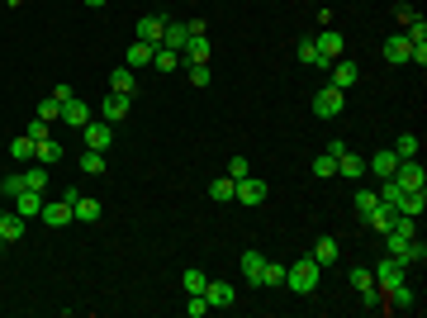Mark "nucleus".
I'll return each mask as SVG.
<instances>
[{
	"label": "nucleus",
	"mask_w": 427,
	"mask_h": 318,
	"mask_svg": "<svg viewBox=\"0 0 427 318\" xmlns=\"http://www.w3.org/2000/svg\"><path fill=\"white\" fill-rule=\"evenodd\" d=\"M318 261L314 256H304V261H295V266H285V285L295 290V295H314L318 290Z\"/></svg>",
	"instance_id": "obj_1"
},
{
	"label": "nucleus",
	"mask_w": 427,
	"mask_h": 318,
	"mask_svg": "<svg viewBox=\"0 0 427 318\" xmlns=\"http://www.w3.org/2000/svg\"><path fill=\"white\" fill-rule=\"evenodd\" d=\"M370 280H375L380 290H394L399 280H409V266H404L399 256H389V252H385V261H380V266H370Z\"/></svg>",
	"instance_id": "obj_2"
},
{
	"label": "nucleus",
	"mask_w": 427,
	"mask_h": 318,
	"mask_svg": "<svg viewBox=\"0 0 427 318\" xmlns=\"http://www.w3.org/2000/svg\"><path fill=\"white\" fill-rule=\"evenodd\" d=\"M347 110V91H337V86H323L314 96V114L318 119H337V114Z\"/></svg>",
	"instance_id": "obj_3"
},
{
	"label": "nucleus",
	"mask_w": 427,
	"mask_h": 318,
	"mask_svg": "<svg viewBox=\"0 0 427 318\" xmlns=\"http://www.w3.org/2000/svg\"><path fill=\"white\" fill-rule=\"evenodd\" d=\"M394 181L404 186V191H423V186H427L423 161H418V157H399V166H394Z\"/></svg>",
	"instance_id": "obj_4"
},
{
	"label": "nucleus",
	"mask_w": 427,
	"mask_h": 318,
	"mask_svg": "<svg viewBox=\"0 0 427 318\" xmlns=\"http://www.w3.org/2000/svg\"><path fill=\"white\" fill-rule=\"evenodd\" d=\"M62 200L72 205V219H76V223H95V219H100V200H91V195H76V191H67Z\"/></svg>",
	"instance_id": "obj_5"
},
{
	"label": "nucleus",
	"mask_w": 427,
	"mask_h": 318,
	"mask_svg": "<svg viewBox=\"0 0 427 318\" xmlns=\"http://www.w3.org/2000/svg\"><path fill=\"white\" fill-rule=\"evenodd\" d=\"M81 133H86V147H95V152H105V147L114 143V124L110 119H91Z\"/></svg>",
	"instance_id": "obj_6"
},
{
	"label": "nucleus",
	"mask_w": 427,
	"mask_h": 318,
	"mask_svg": "<svg viewBox=\"0 0 427 318\" xmlns=\"http://www.w3.org/2000/svg\"><path fill=\"white\" fill-rule=\"evenodd\" d=\"M233 200H242V205H266V181H256V176H242L237 181V191H233Z\"/></svg>",
	"instance_id": "obj_7"
},
{
	"label": "nucleus",
	"mask_w": 427,
	"mask_h": 318,
	"mask_svg": "<svg viewBox=\"0 0 427 318\" xmlns=\"http://www.w3.org/2000/svg\"><path fill=\"white\" fill-rule=\"evenodd\" d=\"M328 72H332V86H337V91H351V86L361 81V67L351 62V57H337V62H332Z\"/></svg>",
	"instance_id": "obj_8"
},
{
	"label": "nucleus",
	"mask_w": 427,
	"mask_h": 318,
	"mask_svg": "<svg viewBox=\"0 0 427 318\" xmlns=\"http://www.w3.org/2000/svg\"><path fill=\"white\" fill-rule=\"evenodd\" d=\"M128 110H133V96H119V91H110V96H105V105H100V119L119 124V119H128Z\"/></svg>",
	"instance_id": "obj_9"
},
{
	"label": "nucleus",
	"mask_w": 427,
	"mask_h": 318,
	"mask_svg": "<svg viewBox=\"0 0 427 318\" xmlns=\"http://www.w3.org/2000/svg\"><path fill=\"white\" fill-rule=\"evenodd\" d=\"M161 33H166V15H142L138 19V38H142V43L161 48Z\"/></svg>",
	"instance_id": "obj_10"
},
{
	"label": "nucleus",
	"mask_w": 427,
	"mask_h": 318,
	"mask_svg": "<svg viewBox=\"0 0 427 318\" xmlns=\"http://www.w3.org/2000/svg\"><path fill=\"white\" fill-rule=\"evenodd\" d=\"M24 233H29V219H24V214H15V209H5V214H0V238H5V242H19Z\"/></svg>",
	"instance_id": "obj_11"
},
{
	"label": "nucleus",
	"mask_w": 427,
	"mask_h": 318,
	"mask_svg": "<svg viewBox=\"0 0 427 318\" xmlns=\"http://www.w3.org/2000/svg\"><path fill=\"white\" fill-rule=\"evenodd\" d=\"M15 214H24V219H38V214H43V191H29V186H24V191L15 195Z\"/></svg>",
	"instance_id": "obj_12"
},
{
	"label": "nucleus",
	"mask_w": 427,
	"mask_h": 318,
	"mask_svg": "<svg viewBox=\"0 0 427 318\" xmlns=\"http://www.w3.org/2000/svg\"><path fill=\"white\" fill-rule=\"evenodd\" d=\"M337 176H347V181H361V176H365V157H361V152H347V147H342V152H337Z\"/></svg>",
	"instance_id": "obj_13"
},
{
	"label": "nucleus",
	"mask_w": 427,
	"mask_h": 318,
	"mask_svg": "<svg viewBox=\"0 0 427 318\" xmlns=\"http://www.w3.org/2000/svg\"><path fill=\"white\" fill-rule=\"evenodd\" d=\"M152 43H142V38H133L128 43V52H124V67H133V72H142V67H152Z\"/></svg>",
	"instance_id": "obj_14"
},
{
	"label": "nucleus",
	"mask_w": 427,
	"mask_h": 318,
	"mask_svg": "<svg viewBox=\"0 0 427 318\" xmlns=\"http://www.w3.org/2000/svg\"><path fill=\"white\" fill-rule=\"evenodd\" d=\"M205 300H209V309H228V304L237 300V290L228 285V280H209V285H205Z\"/></svg>",
	"instance_id": "obj_15"
},
{
	"label": "nucleus",
	"mask_w": 427,
	"mask_h": 318,
	"mask_svg": "<svg viewBox=\"0 0 427 318\" xmlns=\"http://www.w3.org/2000/svg\"><path fill=\"white\" fill-rule=\"evenodd\" d=\"M38 219H43L47 228H67V223H72V205H67V200H52V205H47L43 200V214H38Z\"/></svg>",
	"instance_id": "obj_16"
},
{
	"label": "nucleus",
	"mask_w": 427,
	"mask_h": 318,
	"mask_svg": "<svg viewBox=\"0 0 427 318\" xmlns=\"http://www.w3.org/2000/svg\"><path fill=\"white\" fill-rule=\"evenodd\" d=\"M190 43V29L181 24V19H166V33H161V48H171V52H181Z\"/></svg>",
	"instance_id": "obj_17"
},
{
	"label": "nucleus",
	"mask_w": 427,
	"mask_h": 318,
	"mask_svg": "<svg viewBox=\"0 0 427 318\" xmlns=\"http://www.w3.org/2000/svg\"><path fill=\"white\" fill-rule=\"evenodd\" d=\"M314 43H318V52H323L328 62H337V57H342V33L332 29V24H328V29H323V33H318Z\"/></svg>",
	"instance_id": "obj_18"
},
{
	"label": "nucleus",
	"mask_w": 427,
	"mask_h": 318,
	"mask_svg": "<svg viewBox=\"0 0 427 318\" xmlns=\"http://www.w3.org/2000/svg\"><path fill=\"white\" fill-rule=\"evenodd\" d=\"M394 214H399V209H389L385 200H380V205L370 209V214H365V223H370V228H375L380 238H385V233H389V223H394Z\"/></svg>",
	"instance_id": "obj_19"
},
{
	"label": "nucleus",
	"mask_w": 427,
	"mask_h": 318,
	"mask_svg": "<svg viewBox=\"0 0 427 318\" xmlns=\"http://www.w3.org/2000/svg\"><path fill=\"white\" fill-rule=\"evenodd\" d=\"M237 266H242V276H247V285H261V271H266V256L261 252H242Z\"/></svg>",
	"instance_id": "obj_20"
},
{
	"label": "nucleus",
	"mask_w": 427,
	"mask_h": 318,
	"mask_svg": "<svg viewBox=\"0 0 427 318\" xmlns=\"http://www.w3.org/2000/svg\"><path fill=\"white\" fill-rule=\"evenodd\" d=\"M195 62H209V38H190L181 48V67H195Z\"/></svg>",
	"instance_id": "obj_21"
},
{
	"label": "nucleus",
	"mask_w": 427,
	"mask_h": 318,
	"mask_svg": "<svg viewBox=\"0 0 427 318\" xmlns=\"http://www.w3.org/2000/svg\"><path fill=\"white\" fill-rule=\"evenodd\" d=\"M394 166H399L394 152H375V157H365V171L380 176V181H385V176H394Z\"/></svg>",
	"instance_id": "obj_22"
},
{
	"label": "nucleus",
	"mask_w": 427,
	"mask_h": 318,
	"mask_svg": "<svg viewBox=\"0 0 427 318\" xmlns=\"http://www.w3.org/2000/svg\"><path fill=\"white\" fill-rule=\"evenodd\" d=\"M62 119H67L72 128H86V124H91V110H86V105L72 96V100H62Z\"/></svg>",
	"instance_id": "obj_23"
},
{
	"label": "nucleus",
	"mask_w": 427,
	"mask_h": 318,
	"mask_svg": "<svg viewBox=\"0 0 427 318\" xmlns=\"http://www.w3.org/2000/svg\"><path fill=\"white\" fill-rule=\"evenodd\" d=\"M385 62H409V38L404 33H389L385 38Z\"/></svg>",
	"instance_id": "obj_24"
},
{
	"label": "nucleus",
	"mask_w": 427,
	"mask_h": 318,
	"mask_svg": "<svg viewBox=\"0 0 427 318\" xmlns=\"http://www.w3.org/2000/svg\"><path fill=\"white\" fill-rule=\"evenodd\" d=\"M337 256H342V247H337V238H318V242H314V261H318V266H332Z\"/></svg>",
	"instance_id": "obj_25"
},
{
	"label": "nucleus",
	"mask_w": 427,
	"mask_h": 318,
	"mask_svg": "<svg viewBox=\"0 0 427 318\" xmlns=\"http://www.w3.org/2000/svg\"><path fill=\"white\" fill-rule=\"evenodd\" d=\"M110 91H119V96H133V91H138V72H133V67H119Z\"/></svg>",
	"instance_id": "obj_26"
},
{
	"label": "nucleus",
	"mask_w": 427,
	"mask_h": 318,
	"mask_svg": "<svg viewBox=\"0 0 427 318\" xmlns=\"http://www.w3.org/2000/svg\"><path fill=\"white\" fill-rule=\"evenodd\" d=\"M233 191H237L233 176H219V181H209V200H219V205H228V200H233Z\"/></svg>",
	"instance_id": "obj_27"
},
{
	"label": "nucleus",
	"mask_w": 427,
	"mask_h": 318,
	"mask_svg": "<svg viewBox=\"0 0 427 318\" xmlns=\"http://www.w3.org/2000/svg\"><path fill=\"white\" fill-rule=\"evenodd\" d=\"M62 152H67L62 143H52V138H43V143H38V152H33V161H43V166H52V161H62Z\"/></svg>",
	"instance_id": "obj_28"
},
{
	"label": "nucleus",
	"mask_w": 427,
	"mask_h": 318,
	"mask_svg": "<svg viewBox=\"0 0 427 318\" xmlns=\"http://www.w3.org/2000/svg\"><path fill=\"white\" fill-rule=\"evenodd\" d=\"M300 62H304V67H332L328 57L318 52V43H314V38H304V43H300Z\"/></svg>",
	"instance_id": "obj_29"
},
{
	"label": "nucleus",
	"mask_w": 427,
	"mask_h": 318,
	"mask_svg": "<svg viewBox=\"0 0 427 318\" xmlns=\"http://www.w3.org/2000/svg\"><path fill=\"white\" fill-rule=\"evenodd\" d=\"M181 285H186V295H205V285H209V276H205V271H195V266H190L186 276H181Z\"/></svg>",
	"instance_id": "obj_30"
},
{
	"label": "nucleus",
	"mask_w": 427,
	"mask_h": 318,
	"mask_svg": "<svg viewBox=\"0 0 427 318\" xmlns=\"http://www.w3.org/2000/svg\"><path fill=\"white\" fill-rule=\"evenodd\" d=\"M33 152H38V143H33L29 133H24V138H15V143H10V157H15V161H33Z\"/></svg>",
	"instance_id": "obj_31"
},
{
	"label": "nucleus",
	"mask_w": 427,
	"mask_h": 318,
	"mask_svg": "<svg viewBox=\"0 0 427 318\" xmlns=\"http://www.w3.org/2000/svg\"><path fill=\"white\" fill-rule=\"evenodd\" d=\"M76 166H81V171H86V176H100V171H105V157H100L95 147H86V152H81V161H76Z\"/></svg>",
	"instance_id": "obj_32"
},
{
	"label": "nucleus",
	"mask_w": 427,
	"mask_h": 318,
	"mask_svg": "<svg viewBox=\"0 0 427 318\" xmlns=\"http://www.w3.org/2000/svg\"><path fill=\"white\" fill-rule=\"evenodd\" d=\"M24 186H29V191H47V166L43 161H33L29 171H24Z\"/></svg>",
	"instance_id": "obj_33"
},
{
	"label": "nucleus",
	"mask_w": 427,
	"mask_h": 318,
	"mask_svg": "<svg viewBox=\"0 0 427 318\" xmlns=\"http://www.w3.org/2000/svg\"><path fill=\"white\" fill-rule=\"evenodd\" d=\"M399 261H404V266H423V261H427V247H423V238H413L409 247H404V256H399Z\"/></svg>",
	"instance_id": "obj_34"
},
{
	"label": "nucleus",
	"mask_w": 427,
	"mask_h": 318,
	"mask_svg": "<svg viewBox=\"0 0 427 318\" xmlns=\"http://www.w3.org/2000/svg\"><path fill=\"white\" fill-rule=\"evenodd\" d=\"M152 67H157V72H176V67H181V52L157 48V52H152Z\"/></svg>",
	"instance_id": "obj_35"
},
{
	"label": "nucleus",
	"mask_w": 427,
	"mask_h": 318,
	"mask_svg": "<svg viewBox=\"0 0 427 318\" xmlns=\"http://www.w3.org/2000/svg\"><path fill=\"white\" fill-rule=\"evenodd\" d=\"M314 176H323V181L337 176V157H332V152H318V157H314Z\"/></svg>",
	"instance_id": "obj_36"
},
{
	"label": "nucleus",
	"mask_w": 427,
	"mask_h": 318,
	"mask_svg": "<svg viewBox=\"0 0 427 318\" xmlns=\"http://www.w3.org/2000/svg\"><path fill=\"white\" fill-rule=\"evenodd\" d=\"M394 157H418V133H399Z\"/></svg>",
	"instance_id": "obj_37"
},
{
	"label": "nucleus",
	"mask_w": 427,
	"mask_h": 318,
	"mask_svg": "<svg viewBox=\"0 0 427 318\" xmlns=\"http://www.w3.org/2000/svg\"><path fill=\"white\" fill-rule=\"evenodd\" d=\"M186 76H190V86H209L214 72H209V62H195V67H186Z\"/></svg>",
	"instance_id": "obj_38"
},
{
	"label": "nucleus",
	"mask_w": 427,
	"mask_h": 318,
	"mask_svg": "<svg viewBox=\"0 0 427 318\" xmlns=\"http://www.w3.org/2000/svg\"><path fill=\"white\" fill-rule=\"evenodd\" d=\"M19 191H24V171H15V176H5V181H0V195H5V200H15Z\"/></svg>",
	"instance_id": "obj_39"
},
{
	"label": "nucleus",
	"mask_w": 427,
	"mask_h": 318,
	"mask_svg": "<svg viewBox=\"0 0 427 318\" xmlns=\"http://www.w3.org/2000/svg\"><path fill=\"white\" fill-rule=\"evenodd\" d=\"M38 119H47V124H52V119H62V100H57V96H47L43 105H38Z\"/></svg>",
	"instance_id": "obj_40"
},
{
	"label": "nucleus",
	"mask_w": 427,
	"mask_h": 318,
	"mask_svg": "<svg viewBox=\"0 0 427 318\" xmlns=\"http://www.w3.org/2000/svg\"><path fill=\"white\" fill-rule=\"evenodd\" d=\"M186 314L190 318H205L209 314V300H205V295H186Z\"/></svg>",
	"instance_id": "obj_41"
},
{
	"label": "nucleus",
	"mask_w": 427,
	"mask_h": 318,
	"mask_svg": "<svg viewBox=\"0 0 427 318\" xmlns=\"http://www.w3.org/2000/svg\"><path fill=\"white\" fill-rule=\"evenodd\" d=\"M375 205H380V195H375V191H356V214H361V219H365V214H370Z\"/></svg>",
	"instance_id": "obj_42"
},
{
	"label": "nucleus",
	"mask_w": 427,
	"mask_h": 318,
	"mask_svg": "<svg viewBox=\"0 0 427 318\" xmlns=\"http://www.w3.org/2000/svg\"><path fill=\"white\" fill-rule=\"evenodd\" d=\"M351 285H356V295H365V290L375 285V280H370V266H356V271H351Z\"/></svg>",
	"instance_id": "obj_43"
},
{
	"label": "nucleus",
	"mask_w": 427,
	"mask_h": 318,
	"mask_svg": "<svg viewBox=\"0 0 427 318\" xmlns=\"http://www.w3.org/2000/svg\"><path fill=\"white\" fill-rule=\"evenodd\" d=\"M261 285H285V266L266 261V271H261Z\"/></svg>",
	"instance_id": "obj_44"
},
{
	"label": "nucleus",
	"mask_w": 427,
	"mask_h": 318,
	"mask_svg": "<svg viewBox=\"0 0 427 318\" xmlns=\"http://www.w3.org/2000/svg\"><path fill=\"white\" fill-rule=\"evenodd\" d=\"M228 176H233V181L252 176V161H247V157H233V161H228Z\"/></svg>",
	"instance_id": "obj_45"
},
{
	"label": "nucleus",
	"mask_w": 427,
	"mask_h": 318,
	"mask_svg": "<svg viewBox=\"0 0 427 318\" xmlns=\"http://www.w3.org/2000/svg\"><path fill=\"white\" fill-rule=\"evenodd\" d=\"M29 138H33V143H43V138H47V119H33V124H29Z\"/></svg>",
	"instance_id": "obj_46"
},
{
	"label": "nucleus",
	"mask_w": 427,
	"mask_h": 318,
	"mask_svg": "<svg viewBox=\"0 0 427 318\" xmlns=\"http://www.w3.org/2000/svg\"><path fill=\"white\" fill-rule=\"evenodd\" d=\"M413 19H418V10H413V5H399V24H404V29H409Z\"/></svg>",
	"instance_id": "obj_47"
},
{
	"label": "nucleus",
	"mask_w": 427,
	"mask_h": 318,
	"mask_svg": "<svg viewBox=\"0 0 427 318\" xmlns=\"http://www.w3.org/2000/svg\"><path fill=\"white\" fill-rule=\"evenodd\" d=\"M86 5H91V10H100V5H105V0H86Z\"/></svg>",
	"instance_id": "obj_48"
},
{
	"label": "nucleus",
	"mask_w": 427,
	"mask_h": 318,
	"mask_svg": "<svg viewBox=\"0 0 427 318\" xmlns=\"http://www.w3.org/2000/svg\"><path fill=\"white\" fill-rule=\"evenodd\" d=\"M10 5H24V0H10Z\"/></svg>",
	"instance_id": "obj_49"
},
{
	"label": "nucleus",
	"mask_w": 427,
	"mask_h": 318,
	"mask_svg": "<svg viewBox=\"0 0 427 318\" xmlns=\"http://www.w3.org/2000/svg\"><path fill=\"white\" fill-rule=\"evenodd\" d=\"M0 247H5V238H0Z\"/></svg>",
	"instance_id": "obj_50"
}]
</instances>
